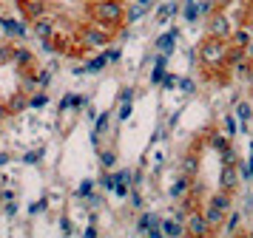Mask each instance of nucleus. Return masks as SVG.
Instances as JSON below:
<instances>
[{
	"label": "nucleus",
	"instance_id": "nucleus-45",
	"mask_svg": "<svg viewBox=\"0 0 253 238\" xmlns=\"http://www.w3.org/2000/svg\"><path fill=\"white\" fill-rule=\"evenodd\" d=\"M0 63H12V43H0Z\"/></svg>",
	"mask_w": 253,
	"mask_h": 238
},
{
	"label": "nucleus",
	"instance_id": "nucleus-10",
	"mask_svg": "<svg viewBox=\"0 0 253 238\" xmlns=\"http://www.w3.org/2000/svg\"><path fill=\"white\" fill-rule=\"evenodd\" d=\"M0 29H3V37H20L23 40L26 34H29V26L26 20H14V17H0Z\"/></svg>",
	"mask_w": 253,
	"mask_h": 238
},
{
	"label": "nucleus",
	"instance_id": "nucleus-34",
	"mask_svg": "<svg viewBox=\"0 0 253 238\" xmlns=\"http://www.w3.org/2000/svg\"><path fill=\"white\" fill-rule=\"evenodd\" d=\"M225 131H228L230 139H236V134H239V122H236V113H225Z\"/></svg>",
	"mask_w": 253,
	"mask_h": 238
},
{
	"label": "nucleus",
	"instance_id": "nucleus-9",
	"mask_svg": "<svg viewBox=\"0 0 253 238\" xmlns=\"http://www.w3.org/2000/svg\"><path fill=\"white\" fill-rule=\"evenodd\" d=\"M17 6H20L23 17L29 23L37 20V17H43V14H48V3H46V0H20Z\"/></svg>",
	"mask_w": 253,
	"mask_h": 238
},
{
	"label": "nucleus",
	"instance_id": "nucleus-17",
	"mask_svg": "<svg viewBox=\"0 0 253 238\" xmlns=\"http://www.w3.org/2000/svg\"><path fill=\"white\" fill-rule=\"evenodd\" d=\"M168 57L171 54H162L157 51V60H154V68H151V85H160L165 74H168Z\"/></svg>",
	"mask_w": 253,
	"mask_h": 238
},
{
	"label": "nucleus",
	"instance_id": "nucleus-49",
	"mask_svg": "<svg viewBox=\"0 0 253 238\" xmlns=\"http://www.w3.org/2000/svg\"><path fill=\"white\" fill-rule=\"evenodd\" d=\"M233 3H236V0H213V6H216V9H225V11H228Z\"/></svg>",
	"mask_w": 253,
	"mask_h": 238
},
{
	"label": "nucleus",
	"instance_id": "nucleus-38",
	"mask_svg": "<svg viewBox=\"0 0 253 238\" xmlns=\"http://www.w3.org/2000/svg\"><path fill=\"white\" fill-rule=\"evenodd\" d=\"M60 233H63L66 238L74 236V224H71V218H69V215H63V218H60Z\"/></svg>",
	"mask_w": 253,
	"mask_h": 238
},
{
	"label": "nucleus",
	"instance_id": "nucleus-13",
	"mask_svg": "<svg viewBox=\"0 0 253 238\" xmlns=\"http://www.w3.org/2000/svg\"><path fill=\"white\" fill-rule=\"evenodd\" d=\"M233 113H236V119H239V131H242V134H248L251 119H253V105H251L248 100H236V108H233Z\"/></svg>",
	"mask_w": 253,
	"mask_h": 238
},
{
	"label": "nucleus",
	"instance_id": "nucleus-28",
	"mask_svg": "<svg viewBox=\"0 0 253 238\" xmlns=\"http://www.w3.org/2000/svg\"><path fill=\"white\" fill-rule=\"evenodd\" d=\"M199 17H202L199 14V0L196 3H182V20L185 23H196Z\"/></svg>",
	"mask_w": 253,
	"mask_h": 238
},
{
	"label": "nucleus",
	"instance_id": "nucleus-54",
	"mask_svg": "<svg viewBox=\"0 0 253 238\" xmlns=\"http://www.w3.org/2000/svg\"><path fill=\"white\" fill-rule=\"evenodd\" d=\"M162 168V153H154V170Z\"/></svg>",
	"mask_w": 253,
	"mask_h": 238
},
{
	"label": "nucleus",
	"instance_id": "nucleus-16",
	"mask_svg": "<svg viewBox=\"0 0 253 238\" xmlns=\"http://www.w3.org/2000/svg\"><path fill=\"white\" fill-rule=\"evenodd\" d=\"M191 184H194V179L191 176H185V173H176V179H173L171 190H168V196L171 199H185L188 193H191Z\"/></svg>",
	"mask_w": 253,
	"mask_h": 238
},
{
	"label": "nucleus",
	"instance_id": "nucleus-11",
	"mask_svg": "<svg viewBox=\"0 0 253 238\" xmlns=\"http://www.w3.org/2000/svg\"><path fill=\"white\" fill-rule=\"evenodd\" d=\"M32 32L40 37V40H51L54 34H57V23L51 20L48 14H43V17H37V20H32Z\"/></svg>",
	"mask_w": 253,
	"mask_h": 238
},
{
	"label": "nucleus",
	"instance_id": "nucleus-52",
	"mask_svg": "<svg viewBox=\"0 0 253 238\" xmlns=\"http://www.w3.org/2000/svg\"><path fill=\"white\" fill-rule=\"evenodd\" d=\"M83 236H85V238H97V227H94V224H88L85 230H83Z\"/></svg>",
	"mask_w": 253,
	"mask_h": 238
},
{
	"label": "nucleus",
	"instance_id": "nucleus-14",
	"mask_svg": "<svg viewBox=\"0 0 253 238\" xmlns=\"http://www.w3.org/2000/svg\"><path fill=\"white\" fill-rule=\"evenodd\" d=\"M202 213H205V218H208V224L213 227V230H219V227L225 224V210H222V207H219L216 202H211V199H208L205 202V207H202Z\"/></svg>",
	"mask_w": 253,
	"mask_h": 238
},
{
	"label": "nucleus",
	"instance_id": "nucleus-12",
	"mask_svg": "<svg viewBox=\"0 0 253 238\" xmlns=\"http://www.w3.org/2000/svg\"><path fill=\"white\" fill-rule=\"evenodd\" d=\"M179 173L196 179V173H199V153H196V147H191V150L182 153V159H179Z\"/></svg>",
	"mask_w": 253,
	"mask_h": 238
},
{
	"label": "nucleus",
	"instance_id": "nucleus-41",
	"mask_svg": "<svg viewBox=\"0 0 253 238\" xmlns=\"http://www.w3.org/2000/svg\"><path fill=\"white\" fill-rule=\"evenodd\" d=\"M134 97H137V88H131V85L120 88V102H134Z\"/></svg>",
	"mask_w": 253,
	"mask_h": 238
},
{
	"label": "nucleus",
	"instance_id": "nucleus-19",
	"mask_svg": "<svg viewBox=\"0 0 253 238\" xmlns=\"http://www.w3.org/2000/svg\"><path fill=\"white\" fill-rule=\"evenodd\" d=\"M111 116H114L111 111L97 113V119H94V134H91V142H94V145L100 142V136H103V134H108V131H111Z\"/></svg>",
	"mask_w": 253,
	"mask_h": 238
},
{
	"label": "nucleus",
	"instance_id": "nucleus-5",
	"mask_svg": "<svg viewBox=\"0 0 253 238\" xmlns=\"http://www.w3.org/2000/svg\"><path fill=\"white\" fill-rule=\"evenodd\" d=\"M185 230H188V236H194V238H205L213 233V227L208 224V218L202 210H194V213L185 215Z\"/></svg>",
	"mask_w": 253,
	"mask_h": 238
},
{
	"label": "nucleus",
	"instance_id": "nucleus-30",
	"mask_svg": "<svg viewBox=\"0 0 253 238\" xmlns=\"http://www.w3.org/2000/svg\"><path fill=\"white\" fill-rule=\"evenodd\" d=\"M239 224H242V215L236 213V210H230V213H228V221L222 224V233H225V236H233Z\"/></svg>",
	"mask_w": 253,
	"mask_h": 238
},
{
	"label": "nucleus",
	"instance_id": "nucleus-2",
	"mask_svg": "<svg viewBox=\"0 0 253 238\" xmlns=\"http://www.w3.org/2000/svg\"><path fill=\"white\" fill-rule=\"evenodd\" d=\"M228 51H230V40H219V37H211V34H205V40H199V45H196V54L202 60V66H208L211 71L228 68Z\"/></svg>",
	"mask_w": 253,
	"mask_h": 238
},
{
	"label": "nucleus",
	"instance_id": "nucleus-24",
	"mask_svg": "<svg viewBox=\"0 0 253 238\" xmlns=\"http://www.w3.org/2000/svg\"><path fill=\"white\" fill-rule=\"evenodd\" d=\"M208 145L213 147L216 153H222V150L230 145V136H228V134H222V131H213V134L208 136Z\"/></svg>",
	"mask_w": 253,
	"mask_h": 238
},
{
	"label": "nucleus",
	"instance_id": "nucleus-44",
	"mask_svg": "<svg viewBox=\"0 0 253 238\" xmlns=\"http://www.w3.org/2000/svg\"><path fill=\"white\" fill-rule=\"evenodd\" d=\"M128 199H131V207H134V210H139V207H142V193H139L137 187H131Z\"/></svg>",
	"mask_w": 253,
	"mask_h": 238
},
{
	"label": "nucleus",
	"instance_id": "nucleus-31",
	"mask_svg": "<svg viewBox=\"0 0 253 238\" xmlns=\"http://www.w3.org/2000/svg\"><path fill=\"white\" fill-rule=\"evenodd\" d=\"M219 162H222V165H239V150L233 147V142L219 153Z\"/></svg>",
	"mask_w": 253,
	"mask_h": 238
},
{
	"label": "nucleus",
	"instance_id": "nucleus-27",
	"mask_svg": "<svg viewBox=\"0 0 253 238\" xmlns=\"http://www.w3.org/2000/svg\"><path fill=\"white\" fill-rule=\"evenodd\" d=\"M117 181H120V170H117V173H111V170H105L103 176H100V181H97V184H100V187H103V190L114 193Z\"/></svg>",
	"mask_w": 253,
	"mask_h": 238
},
{
	"label": "nucleus",
	"instance_id": "nucleus-43",
	"mask_svg": "<svg viewBox=\"0 0 253 238\" xmlns=\"http://www.w3.org/2000/svg\"><path fill=\"white\" fill-rule=\"evenodd\" d=\"M105 57H108V63H120L123 60V48L120 45H111V48H105Z\"/></svg>",
	"mask_w": 253,
	"mask_h": 238
},
{
	"label": "nucleus",
	"instance_id": "nucleus-48",
	"mask_svg": "<svg viewBox=\"0 0 253 238\" xmlns=\"http://www.w3.org/2000/svg\"><path fill=\"white\" fill-rule=\"evenodd\" d=\"M162 134H165V128H162V125H157V128H154V134H151V145H157V142L162 139Z\"/></svg>",
	"mask_w": 253,
	"mask_h": 238
},
{
	"label": "nucleus",
	"instance_id": "nucleus-4",
	"mask_svg": "<svg viewBox=\"0 0 253 238\" xmlns=\"http://www.w3.org/2000/svg\"><path fill=\"white\" fill-rule=\"evenodd\" d=\"M233 29H236V26H233V20L228 17V11H225V9H213V11L205 17V34H211V37L230 40Z\"/></svg>",
	"mask_w": 253,
	"mask_h": 238
},
{
	"label": "nucleus",
	"instance_id": "nucleus-18",
	"mask_svg": "<svg viewBox=\"0 0 253 238\" xmlns=\"http://www.w3.org/2000/svg\"><path fill=\"white\" fill-rule=\"evenodd\" d=\"M105 66H108V57H105V51H103V54L91 57V60H88L85 66L74 68V74H77V77H83V74H100V71H103Z\"/></svg>",
	"mask_w": 253,
	"mask_h": 238
},
{
	"label": "nucleus",
	"instance_id": "nucleus-3",
	"mask_svg": "<svg viewBox=\"0 0 253 238\" xmlns=\"http://www.w3.org/2000/svg\"><path fill=\"white\" fill-rule=\"evenodd\" d=\"M111 37H114V32L105 29V26H100V23H94V26L85 23V26L80 29L83 51H100V48H105V45H111Z\"/></svg>",
	"mask_w": 253,
	"mask_h": 238
},
{
	"label": "nucleus",
	"instance_id": "nucleus-39",
	"mask_svg": "<svg viewBox=\"0 0 253 238\" xmlns=\"http://www.w3.org/2000/svg\"><path fill=\"white\" fill-rule=\"evenodd\" d=\"M35 77H37V82H40V88H48V85H51V71H48V68L35 71Z\"/></svg>",
	"mask_w": 253,
	"mask_h": 238
},
{
	"label": "nucleus",
	"instance_id": "nucleus-20",
	"mask_svg": "<svg viewBox=\"0 0 253 238\" xmlns=\"http://www.w3.org/2000/svg\"><path fill=\"white\" fill-rule=\"evenodd\" d=\"M85 105H88V97H85V94H66V97L60 100L57 108L66 113V111H74V108H85Z\"/></svg>",
	"mask_w": 253,
	"mask_h": 238
},
{
	"label": "nucleus",
	"instance_id": "nucleus-36",
	"mask_svg": "<svg viewBox=\"0 0 253 238\" xmlns=\"http://www.w3.org/2000/svg\"><path fill=\"white\" fill-rule=\"evenodd\" d=\"M131 113H134V102H123V105H120V111H117V122H128V119H131Z\"/></svg>",
	"mask_w": 253,
	"mask_h": 238
},
{
	"label": "nucleus",
	"instance_id": "nucleus-51",
	"mask_svg": "<svg viewBox=\"0 0 253 238\" xmlns=\"http://www.w3.org/2000/svg\"><path fill=\"white\" fill-rule=\"evenodd\" d=\"M9 116H12L9 105H3V102H0V122H3V119H9Z\"/></svg>",
	"mask_w": 253,
	"mask_h": 238
},
{
	"label": "nucleus",
	"instance_id": "nucleus-1",
	"mask_svg": "<svg viewBox=\"0 0 253 238\" xmlns=\"http://www.w3.org/2000/svg\"><path fill=\"white\" fill-rule=\"evenodd\" d=\"M85 14H88L94 23L111 29V32H117V29L126 26V3H123V0H94L91 6L85 9Z\"/></svg>",
	"mask_w": 253,
	"mask_h": 238
},
{
	"label": "nucleus",
	"instance_id": "nucleus-40",
	"mask_svg": "<svg viewBox=\"0 0 253 238\" xmlns=\"http://www.w3.org/2000/svg\"><path fill=\"white\" fill-rule=\"evenodd\" d=\"M46 207H48V199L43 196V199H37L35 204H29V215H37V213H43Z\"/></svg>",
	"mask_w": 253,
	"mask_h": 238
},
{
	"label": "nucleus",
	"instance_id": "nucleus-29",
	"mask_svg": "<svg viewBox=\"0 0 253 238\" xmlns=\"http://www.w3.org/2000/svg\"><path fill=\"white\" fill-rule=\"evenodd\" d=\"M46 105H48V94H46V88L35 91V94L29 97V108H35V111H40V108H46Z\"/></svg>",
	"mask_w": 253,
	"mask_h": 238
},
{
	"label": "nucleus",
	"instance_id": "nucleus-23",
	"mask_svg": "<svg viewBox=\"0 0 253 238\" xmlns=\"http://www.w3.org/2000/svg\"><path fill=\"white\" fill-rule=\"evenodd\" d=\"M179 6H182V3H162L160 9H157V26H165V23L179 11Z\"/></svg>",
	"mask_w": 253,
	"mask_h": 238
},
{
	"label": "nucleus",
	"instance_id": "nucleus-55",
	"mask_svg": "<svg viewBox=\"0 0 253 238\" xmlns=\"http://www.w3.org/2000/svg\"><path fill=\"white\" fill-rule=\"evenodd\" d=\"M248 57H251V60H253V43L248 45Z\"/></svg>",
	"mask_w": 253,
	"mask_h": 238
},
{
	"label": "nucleus",
	"instance_id": "nucleus-32",
	"mask_svg": "<svg viewBox=\"0 0 253 238\" xmlns=\"http://www.w3.org/2000/svg\"><path fill=\"white\" fill-rule=\"evenodd\" d=\"M94 187H97V181H94V179H83L80 187L74 190V196H77V199H88V196L94 193Z\"/></svg>",
	"mask_w": 253,
	"mask_h": 238
},
{
	"label": "nucleus",
	"instance_id": "nucleus-22",
	"mask_svg": "<svg viewBox=\"0 0 253 238\" xmlns=\"http://www.w3.org/2000/svg\"><path fill=\"white\" fill-rule=\"evenodd\" d=\"M251 43H253L251 29H248V26H236L233 34H230V45H236V48H248Z\"/></svg>",
	"mask_w": 253,
	"mask_h": 238
},
{
	"label": "nucleus",
	"instance_id": "nucleus-57",
	"mask_svg": "<svg viewBox=\"0 0 253 238\" xmlns=\"http://www.w3.org/2000/svg\"><path fill=\"white\" fill-rule=\"evenodd\" d=\"M0 37H3V29H0Z\"/></svg>",
	"mask_w": 253,
	"mask_h": 238
},
{
	"label": "nucleus",
	"instance_id": "nucleus-47",
	"mask_svg": "<svg viewBox=\"0 0 253 238\" xmlns=\"http://www.w3.org/2000/svg\"><path fill=\"white\" fill-rule=\"evenodd\" d=\"M213 9H216V6H213V0H202V3H199V14H202V17H208Z\"/></svg>",
	"mask_w": 253,
	"mask_h": 238
},
{
	"label": "nucleus",
	"instance_id": "nucleus-37",
	"mask_svg": "<svg viewBox=\"0 0 253 238\" xmlns=\"http://www.w3.org/2000/svg\"><path fill=\"white\" fill-rule=\"evenodd\" d=\"M26 105H29V100H26V94L20 91V94H17V97L12 100V105H9V111H12V113H17V111H23Z\"/></svg>",
	"mask_w": 253,
	"mask_h": 238
},
{
	"label": "nucleus",
	"instance_id": "nucleus-7",
	"mask_svg": "<svg viewBox=\"0 0 253 238\" xmlns=\"http://www.w3.org/2000/svg\"><path fill=\"white\" fill-rule=\"evenodd\" d=\"M12 63L20 68V71H32L35 63H37V57H35V51L26 48V45H12Z\"/></svg>",
	"mask_w": 253,
	"mask_h": 238
},
{
	"label": "nucleus",
	"instance_id": "nucleus-33",
	"mask_svg": "<svg viewBox=\"0 0 253 238\" xmlns=\"http://www.w3.org/2000/svg\"><path fill=\"white\" fill-rule=\"evenodd\" d=\"M100 165H103V170H114L117 168V153L114 150H100Z\"/></svg>",
	"mask_w": 253,
	"mask_h": 238
},
{
	"label": "nucleus",
	"instance_id": "nucleus-8",
	"mask_svg": "<svg viewBox=\"0 0 253 238\" xmlns=\"http://www.w3.org/2000/svg\"><path fill=\"white\" fill-rule=\"evenodd\" d=\"M182 37V32L173 26L171 32H165V34H160L157 40H154V51H162V54H173L176 51V40Z\"/></svg>",
	"mask_w": 253,
	"mask_h": 238
},
{
	"label": "nucleus",
	"instance_id": "nucleus-50",
	"mask_svg": "<svg viewBox=\"0 0 253 238\" xmlns=\"http://www.w3.org/2000/svg\"><path fill=\"white\" fill-rule=\"evenodd\" d=\"M14 199V190H0V202L6 204V202H12Z\"/></svg>",
	"mask_w": 253,
	"mask_h": 238
},
{
	"label": "nucleus",
	"instance_id": "nucleus-56",
	"mask_svg": "<svg viewBox=\"0 0 253 238\" xmlns=\"http://www.w3.org/2000/svg\"><path fill=\"white\" fill-rule=\"evenodd\" d=\"M185 3H196V0H185Z\"/></svg>",
	"mask_w": 253,
	"mask_h": 238
},
{
	"label": "nucleus",
	"instance_id": "nucleus-15",
	"mask_svg": "<svg viewBox=\"0 0 253 238\" xmlns=\"http://www.w3.org/2000/svg\"><path fill=\"white\" fill-rule=\"evenodd\" d=\"M151 9H154V0H134V6H131V9H126V23H131V26H134V23L142 20Z\"/></svg>",
	"mask_w": 253,
	"mask_h": 238
},
{
	"label": "nucleus",
	"instance_id": "nucleus-26",
	"mask_svg": "<svg viewBox=\"0 0 253 238\" xmlns=\"http://www.w3.org/2000/svg\"><path fill=\"white\" fill-rule=\"evenodd\" d=\"M176 91H179L182 97H194L196 94V79L194 77H179L176 79Z\"/></svg>",
	"mask_w": 253,
	"mask_h": 238
},
{
	"label": "nucleus",
	"instance_id": "nucleus-53",
	"mask_svg": "<svg viewBox=\"0 0 253 238\" xmlns=\"http://www.w3.org/2000/svg\"><path fill=\"white\" fill-rule=\"evenodd\" d=\"M9 162H12V156H9V153H6V150H0V168H6V165H9Z\"/></svg>",
	"mask_w": 253,
	"mask_h": 238
},
{
	"label": "nucleus",
	"instance_id": "nucleus-25",
	"mask_svg": "<svg viewBox=\"0 0 253 238\" xmlns=\"http://www.w3.org/2000/svg\"><path fill=\"white\" fill-rule=\"evenodd\" d=\"M157 218H160L157 213H142V215L137 218V224H134V233H137V236H145V233H148V227L154 224Z\"/></svg>",
	"mask_w": 253,
	"mask_h": 238
},
{
	"label": "nucleus",
	"instance_id": "nucleus-21",
	"mask_svg": "<svg viewBox=\"0 0 253 238\" xmlns=\"http://www.w3.org/2000/svg\"><path fill=\"white\" fill-rule=\"evenodd\" d=\"M162 236H168V238H182V236H188L185 221H182V218H168V221H162Z\"/></svg>",
	"mask_w": 253,
	"mask_h": 238
},
{
	"label": "nucleus",
	"instance_id": "nucleus-35",
	"mask_svg": "<svg viewBox=\"0 0 253 238\" xmlns=\"http://www.w3.org/2000/svg\"><path fill=\"white\" fill-rule=\"evenodd\" d=\"M43 153H46L43 147H37V150H29V153H23V156H20V162H23V165H37V162L43 159Z\"/></svg>",
	"mask_w": 253,
	"mask_h": 238
},
{
	"label": "nucleus",
	"instance_id": "nucleus-46",
	"mask_svg": "<svg viewBox=\"0 0 253 238\" xmlns=\"http://www.w3.org/2000/svg\"><path fill=\"white\" fill-rule=\"evenodd\" d=\"M3 213H6V218H14V215H17V202H14V199L6 202L3 204Z\"/></svg>",
	"mask_w": 253,
	"mask_h": 238
},
{
	"label": "nucleus",
	"instance_id": "nucleus-6",
	"mask_svg": "<svg viewBox=\"0 0 253 238\" xmlns=\"http://www.w3.org/2000/svg\"><path fill=\"white\" fill-rule=\"evenodd\" d=\"M239 165H222V173H219V190L225 193H236L239 190Z\"/></svg>",
	"mask_w": 253,
	"mask_h": 238
},
{
	"label": "nucleus",
	"instance_id": "nucleus-42",
	"mask_svg": "<svg viewBox=\"0 0 253 238\" xmlns=\"http://www.w3.org/2000/svg\"><path fill=\"white\" fill-rule=\"evenodd\" d=\"M176 79H179L176 74H165V79L160 82V88L162 91H176Z\"/></svg>",
	"mask_w": 253,
	"mask_h": 238
}]
</instances>
